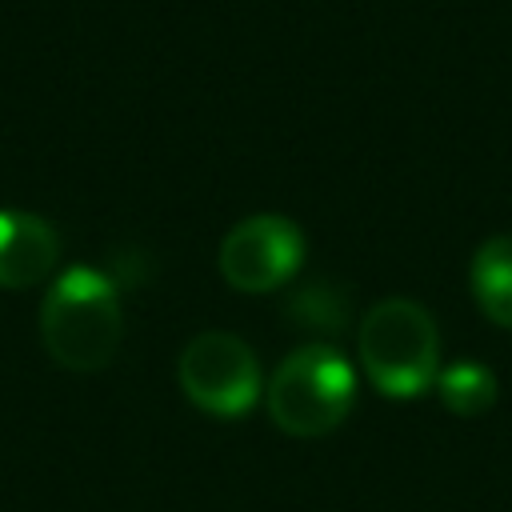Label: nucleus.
<instances>
[{
  "label": "nucleus",
  "instance_id": "nucleus-8",
  "mask_svg": "<svg viewBox=\"0 0 512 512\" xmlns=\"http://www.w3.org/2000/svg\"><path fill=\"white\" fill-rule=\"evenodd\" d=\"M436 392H440V404L452 416H484L496 404L500 384H496L488 364H480V360H452V364H440Z\"/></svg>",
  "mask_w": 512,
  "mask_h": 512
},
{
  "label": "nucleus",
  "instance_id": "nucleus-1",
  "mask_svg": "<svg viewBox=\"0 0 512 512\" xmlns=\"http://www.w3.org/2000/svg\"><path fill=\"white\" fill-rule=\"evenodd\" d=\"M124 336L116 280L92 264L64 268L40 304V340L68 372H100Z\"/></svg>",
  "mask_w": 512,
  "mask_h": 512
},
{
  "label": "nucleus",
  "instance_id": "nucleus-3",
  "mask_svg": "<svg viewBox=\"0 0 512 512\" xmlns=\"http://www.w3.org/2000/svg\"><path fill=\"white\" fill-rule=\"evenodd\" d=\"M268 416L280 432L296 440H316L336 432L356 404V372L348 356L332 344H300L288 352L268 388H264Z\"/></svg>",
  "mask_w": 512,
  "mask_h": 512
},
{
  "label": "nucleus",
  "instance_id": "nucleus-6",
  "mask_svg": "<svg viewBox=\"0 0 512 512\" xmlns=\"http://www.w3.org/2000/svg\"><path fill=\"white\" fill-rule=\"evenodd\" d=\"M60 260L56 228L20 208H0V288H32Z\"/></svg>",
  "mask_w": 512,
  "mask_h": 512
},
{
  "label": "nucleus",
  "instance_id": "nucleus-2",
  "mask_svg": "<svg viewBox=\"0 0 512 512\" xmlns=\"http://www.w3.org/2000/svg\"><path fill=\"white\" fill-rule=\"evenodd\" d=\"M356 356L372 388L392 400H412L436 388L440 376V328L420 300L384 296L356 328Z\"/></svg>",
  "mask_w": 512,
  "mask_h": 512
},
{
  "label": "nucleus",
  "instance_id": "nucleus-5",
  "mask_svg": "<svg viewBox=\"0 0 512 512\" xmlns=\"http://www.w3.org/2000/svg\"><path fill=\"white\" fill-rule=\"evenodd\" d=\"M304 264V232L276 212H256L232 224L220 240L216 268L236 292L284 288Z\"/></svg>",
  "mask_w": 512,
  "mask_h": 512
},
{
  "label": "nucleus",
  "instance_id": "nucleus-4",
  "mask_svg": "<svg viewBox=\"0 0 512 512\" xmlns=\"http://www.w3.org/2000/svg\"><path fill=\"white\" fill-rule=\"evenodd\" d=\"M180 388L184 396L208 412V416H244L260 392H264V376H260V360L252 352V344L236 332H200L184 344L180 364H176Z\"/></svg>",
  "mask_w": 512,
  "mask_h": 512
},
{
  "label": "nucleus",
  "instance_id": "nucleus-7",
  "mask_svg": "<svg viewBox=\"0 0 512 512\" xmlns=\"http://www.w3.org/2000/svg\"><path fill=\"white\" fill-rule=\"evenodd\" d=\"M468 288H472L476 308H480L492 324L512 328V232L488 236V240L472 252Z\"/></svg>",
  "mask_w": 512,
  "mask_h": 512
}]
</instances>
